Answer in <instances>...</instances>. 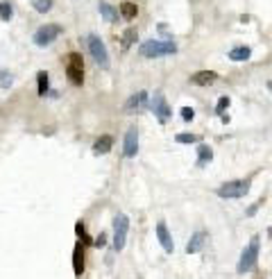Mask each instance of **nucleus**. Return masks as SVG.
<instances>
[{"label":"nucleus","mask_w":272,"mask_h":279,"mask_svg":"<svg viewBox=\"0 0 272 279\" xmlns=\"http://www.w3.org/2000/svg\"><path fill=\"white\" fill-rule=\"evenodd\" d=\"M177 46L172 41H161V39H150L143 41L139 46V55L141 57H148V59H155V57H163V55H175Z\"/></svg>","instance_id":"nucleus-1"},{"label":"nucleus","mask_w":272,"mask_h":279,"mask_svg":"<svg viewBox=\"0 0 272 279\" xmlns=\"http://www.w3.org/2000/svg\"><path fill=\"white\" fill-rule=\"evenodd\" d=\"M259 250H261V238L259 236H252V241L247 243V247L243 250V254H240L238 259V273L245 275L250 273V270L256 268V261H259Z\"/></svg>","instance_id":"nucleus-2"},{"label":"nucleus","mask_w":272,"mask_h":279,"mask_svg":"<svg viewBox=\"0 0 272 279\" xmlns=\"http://www.w3.org/2000/svg\"><path fill=\"white\" fill-rule=\"evenodd\" d=\"M86 46H89V53H91V57L96 59V64L100 66L102 70H107L109 68V53H107L105 41H102L98 34H89V37H86Z\"/></svg>","instance_id":"nucleus-3"},{"label":"nucleus","mask_w":272,"mask_h":279,"mask_svg":"<svg viewBox=\"0 0 272 279\" xmlns=\"http://www.w3.org/2000/svg\"><path fill=\"white\" fill-rule=\"evenodd\" d=\"M127 231H129V218L125 214L113 216V250L120 252L127 243Z\"/></svg>","instance_id":"nucleus-4"},{"label":"nucleus","mask_w":272,"mask_h":279,"mask_svg":"<svg viewBox=\"0 0 272 279\" xmlns=\"http://www.w3.org/2000/svg\"><path fill=\"white\" fill-rule=\"evenodd\" d=\"M66 75H68V80L75 86H82V82H84V61H82V55L70 53L66 57Z\"/></svg>","instance_id":"nucleus-5"},{"label":"nucleus","mask_w":272,"mask_h":279,"mask_svg":"<svg viewBox=\"0 0 272 279\" xmlns=\"http://www.w3.org/2000/svg\"><path fill=\"white\" fill-rule=\"evenodd\" d=\"M61 32H64L61 25H57V23H46V25H41L37 32H34L32 41L37 43L39 48H46V46H50V43H53Z\"/></svg>","instance_id":"nucleus-6"},{"label":"nucleus","mask_w":272,"mask_h":279,"mask_svg":"<svg viewBox=\"0 0 272 279\" xmlns=\"http://www.w3.org/2000/svg\"><path fill=\"white\" fill-rule=\"evenodd\" d=\"M247 191H250V182H247V179H234V182L222 184L216 193H218L220 198L234 200V198H243V195H247Z\"/></svg>","instance_id":"nucleus-7"},{"label":"nucleus","mask_w":272,"mask_h":279,"mask_svg":"<svg viewBox=\"0 0 272 279\" xmlns=\"http://www.w3.org/2000/svg\"><path fill=\"white\" fill-rule=\"evenodd\" d=\"M150 109H152V113L157 116V120H159V123H168V120H170V116H172V112H170V107H168V102H165L163 93H155V96H152Z\"/></svg>","instance_id":"nucleus-8"},{"label":"nucleus","mask_w":272,"mask_h":279,"mask_svg":"<svg viewBox=\"0 0 272 279\" xmlns=\"http://www.w3.org/2000/svg\"><path fill=\"white\" fill-rule=\"evenodd\" d=\"M148 107V93L145 91H139L134 93V96H129V100L125 102V113H136V112H143V109Z\"/></svg>","instance_id":"nucleus-9"},{"label":"nucleus","mask_w":272,"mask_h":279,"mask_svg":"<svg viewBox=\"0 0 272 279\" xmlns=\"http://www.w3.org/2000/svg\"><path fill=\"white\" fill-rule=\"evenodd\" d=\"M123 152L125 157H136V152H139V132H136V127H129L127 134H125V143H123Z\"/></svg>","instance_id":"nucleus-10"},{"label":"nucleus","mask_w":272,"mask_h":279,"mask_svg":"<svg viewBox=\"0 0 272 279\" xmlns=\"http://www.w3.org/2000/svg\"><path fill=\"white\" fill-rule=\"evenodd\" d=\"M157 236H159L161 247H163L168 254L175 250V243H172V236H170V231H168V227H165L163 220H159V223H157Z\"/></svg>","instance_id":"nucleus-11"},{"label":"nucleus","mask_w":272,"mask_h":279,"mask_svg":"<svg viewBox=\"0 0 272 279\" xmlns=\"http://www.w3.org/2000/svg\"><path fill=\"white\" fill-rule=\"evenodd\" d=\"M73 273H75V277H82V273H84V243H75V250H73Z\"/></svg>","instance_id":"nucleus-12"},{"label":"nucleus","mask_w":272,"mask_h":279,"mask_svg":"<svg viewBox=\"0 0 272 279\" xmlns=\"http://www.w3.org/2000/svg\"><path fill=\"white\" fill-rule=\"evenodd\" d=\"M216 80H218V73H216V70H198V73L191 77V82L198 86H209V84H214Z\"/></svg>","instance_id":"nucleus-13"},{"label":"nucleus","mask_w":272,"mask_h":279,"mask_svg":"<svg viewBox=\"0 0 272 279\" xmlns=\"http://www.w3.org/2000/svg\"><path fill=\"white\" fill-rule=\"evenodd\" d=\"M204 243H207V231H195L191 236V241H188V245H186V254H195V252H200L204 247Z\"/></svg>","instance_id":"nucleus-14"},{"label":"nucleus","mask_w":272,"mask_h":279,"mask_svg":"<svg viewBox=\"0 0 272 279\" xmlns=\"http://www.w3.org/2000/svg\"><path fill=\"white\" fill-rule=\"evenodd\" d=\"M111 145H113V139L109 134H105V136H100V139L93 143V155H107L109 150H111Z\"/></svg>","instance_id":"nucleus-15"},{"label":"nucleus","mask_w":272,"mask_h":279,"mask_svg":"<svg viewBox=\"0 0 272 279\" xmlns=\"http://www.w3.org/2000/svg\"><path fill=\"white\" fill-rule=\"evenodd\" d=\"M211 159H214V150H211V145L202 143L198 148V168H204Z\"/></svg>","instance_id":"nucleus-16"},{"label":"nucleus","mask_w":272,"mask_h":279,"mask_svg":"<svg viewBox=\"0 0 272 279\" xmlns=\"http://www.w3.org/2000/svg\"><path fill=\"white\" fill-rule=\"evenodd\" d=\"M98 9H100V14H102V18H105V21H109V23H116L118 21V11L113 9L111 5H109L107 0H100Z\"/></svg>","instance_id":"nucleus-17"},{"label":"nucleus","mask_w":272,"mask_h":279,"mask_svg":"<svg viewBox=\"0 0 272 279\" xmlns=\"http://www.w3.org/2000/svg\"><path fill=\"white\" fill-rule=\"evenodd\" d=\"M252 57V50L247 46H238V48H231L229 50V59L231 61H247Z\"/></svg>","instance_id":"nucleus-18"},{"label":"nucleus","mask_w":272,"mask_h":279,"mask_svg":"<svg viewBox=\"0 0 272 279\" xmlns=\"http://www.w3.org/2000/svg\"><path fill=\"white\" fill-rule=\"evenodd\" d=\"M37 91H39V96L41 98H46L48 96V89H50V80H48V73L46 70H39L37 73Z\"/></svg>","instance_id":"nucleus-19"},{"label":"nucleus","mask_w":272,"mask_h":279,"mask_svg":"<svg viewBox=\"0 0 272 279\" xmlns=\"http://www.w3.org/2000/svg\"><path fill=\"white\" fill-rule=\"evenodd\" d=\"M120 14H123V18H127V21H132V18H136V14H139V7H136V2H123L120 5Z\"/></svg>","instance_id":"nucleus-20"},{"label":"nucleus","mask_w":272,"mask_h":279,"mask_svg":"<svg viewBox=\"0 0 272 279\" xmlns=\"http://www.w3.org/2000/svg\"><path fill=\"white\" fill-rule=\"evenodd\" d=\"M11 16H14V7H11L9 0H2V2H0V18L5 23H9Z\"/></svg>","instance_id":"nucleus-21"},{"label":"nucleus","mask_w":272,"mask_h":279,"mask_svg":"<svg viewBox=\"0 0 272 279\" xmlns=\"http://www.w3.org/2000/svg\"><path fill=\"white\" fill-rule=\"evenodd\" d=\"M136 39H139V32H136L134 27H129L127 32L123 34V48H129V46H132V43L136 41Z\"/></svg>","instance_id":"nucleus-22"},{"label":"nucleus","mask_w":272,"mask_h":279,"mask_svg":"<svg viewBox=\"0 0 272 279\" xmlns=\"http://www.w3.org/2000/svg\"><path fill=\"white\" fill-rule=\"evenodd\" d=\"M32 7L39 14H46V11H50V7H53V0H32Z\"/></svg>","instance_id":"nucleus-23"},{"label":"nucleus","mask_w":272,"mask_h":279,"mask_svg":"<svg viewBox=\"0 0 272 279\" xmlns=\"http://www.w3.org/2000/svg\"><path fill=\"white\" fill-rule=\"evenodd\" d=\"M75 234L82 238V243H91V238H89V234H86V229H84V223H75Z\"/></svg>","instance_id":"nucleus-24"},{"label":"nucleus","mask_w":272,"mask_h":279,"mask_svg":"<svg viewBox=\"0 0 272 279\" xmlns=\"http://www.w3.org/2000/svg\"><path fill=\"white\" fill-rule=\"evenodd\" d=\"M175 141H177V143H198L200 136L198 134H177Z\"/></svg>","instance_id":"nucleus-25"},{"label":"nucleus","mask_w":272,"mask_h":279,"mask_svg":"<svg viewBox=\"0 0 272 279\" xmlns=\"http://www.w3.org/2000/svg\"><path fill=\"white\" fill-rule=\"evenodd\" d=\"M229 98H227V96H222V98H220V100H218V105H216V113H224V109H227V107H229Z\"/></svg>","instance_id":"nucleus-26"},{"label":"nucleus","mask_w":272,"mask_h":279,"mask_svg":"<svg viewBox=\"0 0 272 279\" xmlns=\"http://www.w3.org/2000/svg\"><path fill=\"white\" fill-rule=\"evenodd\" d=\"M181 118H184V120H186V123H188V120H193V118H195V112H193L191 107H181Z\"/></svg>","instance_id":"nucleus-27"},{"label":"nucleus","mask_w":272,"mask_h":279,"mask_svg":"<svg viewBox=\"0 0 272 279\" xmlns=\"http://www.w3.org/2000/svg\"><path fill=\"white\" fill-rule=\"evenodd\" d=\"M93 245H96V247H105V245H107V234H105V231H100V234H98V238L93 241Z\"/></svg>","instance_id":"nucleus-28"},{"label":"nucleus","mask_w":272,"mask_h":279,"mask_svg":"<svg viewBox=\"0 0 272 279\" xmlns=\"http://www.w3.org/2000/svg\"><path fill=\"white\" fill-rule=\"evenodd\" d=\"M11 82H14V77H11L9 73H2V80H0V84L7 89V86H11Z\"/></svg>","instance_id":"nucleus-29"},{"label":"nucleus","mask_w":272,"mask_h":279,"mask_svg":"<svg viewBox=\"0 0 272 279\" xmlns=\"http://www.w3.org/2000/svg\"><path fill=\"white\" fill-rule=\"evenodd\" d=\"M261 204H263V202H254V204H252L250 209H247V216H254L256 211H259V207H261Z\"/></svg>","instance_id":"nucleus-30"},{"label":"nucleus","mask_w":272,"mask_h":279,"mask_svg":"<svg viewBox=\"0 0 272 279\" xmlns=\"http://www.w3.org/2000/svg\"><path fill=\"white\" fill-rule=\"evenodd\" d=\"M268 89H270V91H272V80H270V82H268Z\"/></svg>","instance_id":"nucleus-31"}]
</instances>
